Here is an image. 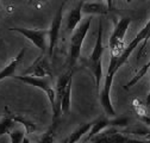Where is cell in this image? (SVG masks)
Segmentation results:
<instances>
[{
    "instance_id": "ffe728a7",
    "label": "cell",
    "mask_w": 150,
    "mask_h": 143,
    "mask_svg": "<svg viewBox=\"0 0 150 143\" xmlns=\"http://www.w3.org/2000/svg\"><path fill=\"white\" fill-rule=\"evenodd\" d=\"M56 125H57V122H52V125L41 136L37 143H54L56 138Z\"/></svg>"
},
{
    "instance_id": "9c48e42d",
    "label": "cell",
    "mask_w": 150,
    "mask_h": 143,
    "mask_svg": "<svg viewBox=\"0 0 150 143\" xmlns=\"http://www.w3.org/2000/svg\"><path fill=\"white\" fill-rule=\"evenodd\" d=\"M63 6H64V3L59 7L57 11H56L55 17L52 18L51 25L48 29V54H49V57H51L54 55V50L59 43L60 30H61L62 19H63Z\"/></svg>"
},
{
    "instance_id": "d6986e66",
    "label": "cell",
    "mask_w": 150,
    "mask_h": 143,
    "mask_svg": "<svg viewBox=\"0 0 150 143\" xmlns=\"http://www.w3.org/2000/svg\"><path fill=\"white\" fill-rule=\"evenodd\" d=\"M149 69H150V60H149V61H148V62H146V63H145V64L137 72V74H136L132 79H131V80L124 86V88H125V89H129V88H131L132 86H135V85H136V84H137V82H138V81H139V80L148 73V70H149Z\"/></svg>"
},
{
    "instance_id": "484cf974",
    "label": "cell",
    "mask_w": 150,
    "mask_h": 143,
    "mask_svg": "<svg viewBox=\"0 0 150 143\" xmlns=\"http://www.w3.org/2000/svg\"><path fill=\"white\" fill-rule=\"evenodd\" d=\"M144 139H149V141H150V131L144 136Z\"/></svg>"
},
{
    "instance_id": "3957f363",
    "label": "cell",
    "mask_w": 150,
    "mask_h": 143,
    "mask_svg": "<svg viewBox=\"0 0 150 143\" xmlns=\"http://www.w3.org/2000/svg\"><path fill=\"white\" fill-rule=\"evenodd\" d=\"M131 24V18L130 17H124L119 19L115 24V29L111 33V37L108 41V47H110V52L111 56L113 57H119V55L124 50V38L126 31Z\"/></svg>"
},
{
    "instance_id": "5b68a950",
    "label": "cell",
    "mask_w": 150,
    "mask_h": 143,
    "mask_svg": "<svg viewBox=\"0 0 150 143\" xmlns=\"http://www.w3.org/2000/svg\"><path fill=\"white\" fill-rule=\"evenodd\" d=\"M89 143H145V139H137L126 136L117 128H106L88 141Z\"/></svg>"
},
{
    "instance_id": "f1b7e54d",
    "label": "cell",
    "mask_w": 150,
    "mask_h": 143,
    "mask_svg": "<svg viewBox=\"0 0 150 143\" xmlns=\"http://www.w3.org/2000/svg\"><path fill=\"white\" fill-rule=\"evenodd\" d=\"M33 1H35V0H30V3H29V4H31V3H33Z\"/></svg>"
},
{
    "instance_id": "30bf717a",
    "label": "cell",
    "mask_w": 150,
    "mask_h": 143,
    "mask_svg": "<svg viewBox=\"0 0 150 143\" xmlns=\"http://www.w3.org/2000/svg\"><path fill=\"white\" fill-rule=\"evenodd\" d=\"M73 80V70H68L64 74H62L61 76H59L57 81H56V86H55V94H56V99H55V110L52 111V118L54 122H57V119L61 116V100L62 97L64 94V91L68 86V84Z\"/></svg>"
},
{
    "instance_id": "5bb4252c",
    "label": "cell",
    "mask_w": 150,
    "mask_h": 143,
    "mask_svg": "<svg viewBox=\"0 0 150 143\" xmlns=\"http://www.w3.org/2000/svg\"><path fill=\"white\" fill-rule=\"evenodd\" d=\"M25 51H26V49L23 48L19 52H18V55H17V56H16V57H14L7 66H6V67H4L1 70H0V81L4 80V79H6V78H10V76H12V75L14 74V72H16L18 64L21 63L22 59L24 57Z\"/></svg>"
},
{
    "instance_id": "44dd1931",
    "label": "cell",
    "mask_w": 150,
    "mask_h": 143,
    "mask_svg": "<svg viewBox=\"0 0 150 143\" xmlns=\"http://www.w3.org/2000/svg\"><path fill=\"white\" fill-rule=\"evenodd\" d=\"M25 129H22V128H13L8 135H10V139H11V143H22L23 138L25 137Z\"/></svg>"
},
{
    "instance_id": "cb8c5ba5",
    "label": "cell",
    "mask_w": 150,
    "mask_h": 143,
    "mask_svg": "<svg viewBox=\"0 0 150 143\" xmlns=\"http://www.w3.org/2000/svg\"><path fill=\"white\" fill-rule=\"evenodd\" d=\"M146 105H150V88H149V93L146 97Z\"/></svg>"
},
{
    "instance_id": "7402d4cb",
    "label": "cell",
    "mask_w": 150,
    "mask_h": 143,
    "mask_svg": "<svg viewBox=\"0 0 150 143\" xmlns=\"http://www.w3.org/2000/svg\"><path fill=\"white\" fill-rule=\"evenodd\" d=\"M129 125V118H125V117H120V118H115V119H110V127H115V128H118V127H126Z\"/></svg>"
},
{
    "instance_id": "e0dca14e",
    "label": "cell",
    "mask_w": 150,
    "mask_h": 143,
    "mask_svg": "<svg viewBox=\"0 0 150 143\" xmlns=\"http://www.w3.org/2000/svg\"><path fill=\"white\" fill-rule=\"evenodd\" d=\"M71 82L73 80L68 84L66 91H64V94L62 97V100H61V112L62 113H69L70 111V103H71Z\"/></svg>"
},
{
    "instance_id": "4fadbf2b",
    "label": "cell",
    "mask_w": 150,
    "mask_h": 143,
    "mask_svg": "<svg viewBox=\"0 0 150 143\" xmlns=\"http://www.w3.org/2000/svg\"><path fill=\"white\" fill-rule=\"evenodd\" d=\"M108 7L103 1H93V3H83L82 5V13L91 14V16H105L108 13Z\"/></svg>"
},
{
    "instance_id": "1f68e13d",
    "label": "cell",
    "mask_w": 150,
    "mask_h": 143,
    "mask_svg": "<svg viewBox=\"0 0 150 143\" xmlns=\"http://www.w3.org/2000/svg\"><path fill=\"white\" fill-rule=\"evenodd\" d=\"M28 1H29V3H30V0H28Z\"/></svg>"
},
{
    "instance_id": "ac0fdd59",
    "label": "cell",
    "mask_w": 150,
    "mask_h": 143,
    "mask_svg": "<svg viewBox=\"0 0 150 143\" xmlns=\"http://www.w3.org/2000/svg\"><path fill=\"white\" fill-rule=\"evenodd\" d=\"M16 120L13 119L12 116H4L0 120V137L4 136L5 134H8L13 128H14Z\"/></svg>"
},
{
    "instance_id": "4316f807",
    "label": "cell",
    "mask_w": 150,
    "mask_h": 143,
    "mask_svg": "<svg viewBox=\"0 0 150 143\" xmlns=\"http://www.w3.org/2000/svg\"><path fill=\"white\" fill-rule=\"evenodd\" d=\"M92 1H103V0H92Z\"/></svg>"
},
{
    "instance_id": "52a82bcc",
    "label": "cell",
    "mask_w": 150,
    "mask_h": 143,
    "mask_svg": "<svg viewBox=\"0 0 150 143\" xmlns=\"http://www.w3.org/2000/svg\"><path fill=\"white\" fill-rule=\"evenodd\" d=\"M117 72L113 69H107V74L105 76V81H104V86L101 88V91H99V101L100 105L103 107L104 112L106 113L107 117H116V110L113 105H112V100H111V88H112V84H113V79Z\"/></svg>"
},
{
    "instance_id": "83f0119b",
    "label": "cell",
    "mask_w": 150,
    "mask_h": 143,
    "mask_svg": "<svg viewBox=\"0 0 150 143\" xmlns=\"http://www.w3.org/2000/svg\"><path fill=\"white\" fill-rule=\"evenodd\" d=\"M1 45H3V41H0V48H1Z\"/></svg>"
},
{
    "instance_id": "f546056e",
    "label": "cell",
    "mask_w": 150,
    "mask_h": 143,
    "mask_svg": "<svg viewBox=\"0 0 150 143\" xmlns=\"http://www.w3.org/2000/svg\"><path fill=\"white\" fill-rule=\"evenodd\" d=\"M126 1H127V3H131V1H132V0H126Z\"/></svg>"
},
{
    "instance_id": "9a60e30c",
    "label": "cell",
    "mask_w": 150,
    "mask_h": 143,
    "mask_svg": "<svg viewBox=\"0 0 150 143\" xmlns=\"http://www.w3.org/2000/svg\"><path fill=\"white\" fill-rule=\"evenodd\" d=\"M110 127V119L108 118H98L97 120L92 122V127L89 129V131L87 132L88 135L86 136L85 142H88L91 138H93L96 135H98L99 132H101L103 130H105L106 128Z\"/></svg>"
},
{
    "instance_id": "4dcf8cb0",
    "label": "cell",
    "mask_w": 150,
    "mask_h": 143,
    "mask_svg": "<svg viewBox=\"0 0 150 143\" xmlns=\"http://www.w3.org/2000/svg\"><path fill=\"white\" fill-rule=\"evenodd\" d=\"M0 10H1V5H0Z\"/></svg>"
},
{
    "instance_id": "ba28073f",
    "label": "cell",
    "mask_w": 150,
    "mask_h": 143,
    "mask_svg": "<svg viewBox=\"0 0 150 143\" xmlns=\"http://www.w3.org/2000/svg\"><path fill=\"white\" fill-rule=\"evenodd\" d=\"M10 31H14L23 35L33 45H36L43 54L48 50V30H35L26 28H11Z\"/></svg>"
},
{
    "instance_id": "2e32d148",
    "label": "cell",
    "mask_w": 150,
    "mask_h": 143,
    "mask_svg": "<svg viewBox=\"0 0 150 143\" xmlns=\"http://www.w3.org/2000/svg\"><path fill=\"white\" fill-rule=\"evenodd\" d=\"M91 127H92V122H91V123L81 124L80 127H78L69 136H67L61 143H76V142H79V141L81 139V137H82L83 135H86V134L89 131Z\"/></svg>"
},
{
    "instance_id": "8992f818",
    "label": "cell",
    "mask_w": 150,
    "mask_h": 143,
    "mask_svg": "<svg viewBox=\"0 0 150 143\" xmlns=\"http://www.w3.org/2000/svg\"><path fill=\"white\" fill-rule=\"evenodd\" d=\"M13 78L22 81V82H24V84H28V85L33 86L36 88H40L41 91H43L48 97V100H49V103L51 105L52 111L55 110L56 94H55V88L51 85V76L37 78V76H31V75H19V76H13Z\"/></svg>"
},
{
    "instance_id": "277c9868",
    "label": "cell",
    "mask_w": 150,
    "mask_h": 143,
    "mask_svg": "<svg viewBox=\"0 0 150 143\" xmlns=\"http://www.w3.org/2000/svg\"><path fill=\"white\" fill-rule=\"evenodd\" d=\"M150 41V19L148 21V23L143 26V29H141V31L136 35V37L131 41L125 48H124V50H123V52L119 55V57L117 59V62H116V69L118 70L126 61H127V59L130 57V55L134 52V50L139 45V44H142V48H141V52H139V55L138 56H141L142 55V52H143V50L145 49V47H146V44H148V42Z\"/></svg>"
},
{
    "instance_id": "7c38bea8",
    "label": "cell",
    "mask_w": 150,
    "mask_h": 143,
    "mask_svg": "<svg viewBox=\"0 0 150 143\" xmlns=\"http://www.w3.org/2000/svg\"><path fill=\"white\" fill-rule=\"evenodd\" d=\"M83 0L75 6L67 16V23H66V31L67 33L71 35L74 32V30L76 29L81 22V18H82V5H83Z\"/></svg>"
},
{
    "instance_id": "8fae6325",
    "label": "cell",
    "mask_w": 150,
    "mask_h": 143,
    "mask_svg": "<svg viewBox=\"0 0 150 143\" xmlns=\"http://www.w3.org/2000/svg\"><path fill=\"white\" fill-rule=\"evenodd\" d=\"M23 75H31L37 78H44V76H51V69L48 59L43 55H40L35 60V62L24 72Z\"/></svg>"
},
{
    "instance_id": "6da1fadb",
    "label": "cell",
    "mask_w": 150,
    "mask_h": 143,
    "mask_svg": "<svg viewBox=\"0 0 150 143\" xmlns=\"http://www.w3.org/2000/svg\"><path fill=\"white\" fill-rule=\"evenodd\" d=\"M103 21L99 19L98 25V35H97V41L94 44L91 55L85 61L86 67L91 70V73L94 76L97 91H100V82L103 79V54H104V43H103Z\"/></svg>"
},
{
    "instance_id": "7a4b0ae2",
    "label": "cell",
    "mask_w": 150,
    "mask_h": 143,
    "mask_svg": "<svg viewBox=\"0 0 150 143\" xmlns=\"http://www.w3.org/2000/svg\"><path fill=\"white\" fill-rule=\"evenodd\" d=\"M92 17H88L87 19L81 23L76 29L74 30L70 37V48H69V56H68V64L69 67H74L78 62L81 55V48L83 44V41L86 38V35L91 28Z\"/></svg>"
},
{
    "instance_id": "603a6c76",
    "label": "cell",
    "mask_w": 150,
    "mask_h": 143,
    "mask_svg": "<svg viewBox=\"0 0 150 143\" xmlns=\"http://www.w3.org/2000/svg\"><path fill=\"white\" fill-rule=\"evenodd\" d=\"M103 1L107 5L108 10H112V7H113V0H103Z\"/></svg>"
},
{
    "instance_id": "d4e9b609",
    "label": "cell",
    "mask_w": 150,
    "mask_h": 143,
    "mask_svg": "<svg viewBox=\"0 0 150 143\" xmlns=\"http://www.w3.org/2000/svg\"><path fill=\"white\" fill-rule=\"evenodd\" d=\"M22 143H30V139H29L28 137H24L23 141H22Z\"/></svg>"
}]
</instances>
